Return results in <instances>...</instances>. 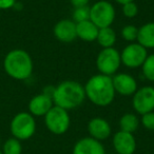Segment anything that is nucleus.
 Wrapping results in <instances>:
<instances>
[{
	"label": "nucleus",
	"instance_id": "obj_16",
	"mask_svg": "<svg viewBox=\"0 0 154 154\" xmlns=\"http://www.w3.org/2000/svg\"><path fill=\"white\" fill-rule=\"evenodd\" d=\"M98 30L99 29L91 20H86V21L76 23L77 38L82 39V41H87V42H93L96 40Z\"/></svg>",
	"mask_w": 154,
	"mask_h": 154
},
{
	"label": "nucleus",
	"instance_id": "obj_10",
	"mask_svg": "<svg viewBox=\"0 0 154 154\" xmlns=\"http://www.w3.org/2000/svg\"><path fill=\"white\" fill-rule=\"evenodd\" d=\"M112 82L116 94L122 96H133L137 91V82L133 76L127 73H118L112 76Z\"/></svg>",
	"mask_w": 154,
	"mask_h": 154
},
{
	"label": "nucleus",
	"instance_id": "obj_20",
	"mask_svg": "<svg viewBox=\"0 0 154 154\" xmlns=\"http://www.w3.org/2000/svg\"><path fill=\"white\" fill-rule=\"evenodd\" d=\"M3 154H21L22 153V146L19 139L15 137H11L8 140H5L2 148Z\"/></svg>",
	"mask_w": 154,
	"mask_h": 154
},
{
	"label": "nucleus",
	"instance_id": "obj_21",
	"mask_svg": "<svg viewBox=\"0 0 154 154\" xmlns=\"http://www.w3.org/2000/svg\"><path fill=\"white\" fill-rule=\"evenodd\" d=\"M141 71L146 79L154 82V54L147 56L145 62L141 66Z\"/></svg>",
	"mask_w": 154,
	"mask_h": 154
},
{
	"label": "nucleus",
	"instance_id": "obj_25",
	"mask_svg": "<svg viewBox=\"0 0 154 154\" xmlns=\"http://www.w3.org/2000/svg\"><path fill=\"white\" fill-rule=\"evenodd\" d=\"M141 125L149 131H154V111L141 115Z\"/></svg>",
	"mask_w": 154,
	"mask_h": 154
},
{
	"label": "nucleus",
	"instance_id": "obj_9",
	"mask_svg": "<svg viewBox=\"0 0 154 154\" xmlns=\"http://www.w3.org/2000/svg\"><path fill=\"white\" fill-rule=\"evenodd\" d=\"M132 106L135 112L140 115L154 111V87L146 86L137 89L133 94Z\"/></svg>",
	"mask_w": 154,
	"mask_h": 154
},
{
	"label": "nucleus",
	"instance_id": "obj_15",
	"mask_svg": "<svg viewBox=\"0 0 154 154\" xmlns=\"http://www.w3.org/2000/svg\"><path fill=\"white\" fill-rule=\"evenodd\" d=\"M73 154H106L105 147L92 137H84L75 143Z\"/></svg>",
	"mask_w": 154,
	"mask_h": 154
},
{
	"label": "nucleus",
	"instance_id": "obj_24",
	"mask_svg": "<svg viewBox=\"0 0 154 154\" xmlns=\"http://www.w3.org/2000/svg\"><path fill=\"white\" fill-rule=\"evenodd\" d=\"M122 14L125 15V17L130 18V19L136 17V15L138 14V7L135 3V1L122 5Z\"/></svg>",
	"mask_w": 154,
	"mask_h": 154
},
{
	"label": "nucleus",
	"instance_id": "obj_6",
	"mask_svg": "<svg viewBox=\"0 0 154 154\" xmlns=\"http://www.w3.org/2000/svg\"><path fill=\"white\" fill-rule=\"evenodd\" d=\"M45 124L48 130L53 134H64L71 125L69 111L54 105L53 108L45 115Z\"/></svg>",
	"mask_w": 154,
	"mask_h": 154
},
{
	"label": "nucleus",
	"instance_id": "obj_7",
	"mask_svg": "<svg viewBox=\"0 0 154 154\" xmlns=\"http://www.w3.org/2000/svg\"><path fill=\"white\" fill-rule=\"evenodd\" d=\"M122 66L120 53L115 48L103 49L96 57V66L99 74L114 76Z\"/></svg>",
	"mask_w": 154,
	"mask_h": 154
},
{
	"label": "nucleus",
	"instance_id": "obj_19",
	"mask_svg": "<svg viewBox=\"0 0 154 154\" xmlns=\"http://www.w3.org/2000/svg\"><path fill=\"white\" fill-rule=\"evenodd\" d=\"M139 119L135 114L126 113L120 117L119 119V128L120 131L128 133H134L138 129Z\"/></svg>",
	"mask_w": 154,
	"mask_h": 154
},
{
	"label": "nucleus",
	"instance_id": "obj_23",
	"mask_svg": "<svg viewBox=\"0 0 154 154\" xmlns=\"http://www.w3.org/2000/svg\"><path fill=\"white\" fill-rule=\"evenodd\" d=\"M86 20H90V7L89 5L74 9V12H73V21L75 23L86 21Z\"/></svg>",
	"mask_w": 154,
	"mask_h": 154
},
{
	"label": "nucleus",
	"instance_id": "obj_8",
	"mask_svg": "<svg viewBox=\"0 0 154 154\" xmlns=\"http://www.w3.org/2000/svg\"><path fill=\"white\" fill-rule=\"evenodd\" d=\"M148 56L147 49L138 42H131L120 53L122 63L129 69H137L143 66Z\"/></svg>",
	"mask_w": 154,
	"mask_h": 154
},
{
	"label": "nucleus",
	"instance_id": "obj_26",
	"mask_svg": "<svg viewBox=\"0 0 154 154\" xmlns=\"http://www.w3.org/2000/svg\"><path fill=\"white\" fill-rule=\"evenodd\" d=\"M16 5V0H0V10H10Z\"/></svg>",
	"mask_w": 154,
	"mask_h": 154
},
{
	"label": "nucleus",
	"instance_id": "obj_18",
	"mask_svg": "<svg viewBox=\"0 0 154 154\" xmlns=\"http://www.w3.org/2000/svg\"><path fill=\"white\" fill-rule=\"evenodd\" d=\"M96 41L103 49L108 48H114V45L116 42V33L111 26L103 28L98 30Z\"/></svg>",
	"mask_w": 154,
	"mask_h": 154
},
{
	"label": "nucleus",
	"instance_id": "obj_28",
	"mask_svg": "<svg viewBox=\"0 0 154 154\" xmlns=\"http://www.w3.org/2000/svg\"><path fill=\"white\" fill-rule=\"evenodd\" d=\"M116 2L119 3V5H125V3H128V2H132V1H135V0H115Z\"/></svg>",
	"mask_w": 154,
	"mask_h": 154
},
{
	"label": "nucleus",
	"instance_id": "obj_27",
	"mask_svg": "<svg viewBox=\"0 0 154 154\" xmlns=\"http://www.w3.org/2000/svg\"><path fill=\"white\" fill-rule=\"evenodd\" d=\"M89 1H90V0H70L71 5L74 7V9L87 7V5H89Z\"/></svg>",
	"mask_w": 154,
	"mask_h": 154
},
{
	"label": "nucleus",
	"instance_id": "obj_4",
	"mask_svg": "<svg viewBox=\"0 0 154 154\" xmlns=\"http://www.w3.org/2000/svg\"><path fill=\"white\" fill-rule=\"evenodd\" d=\"M13 137L19 140H26L35 134L36 122L34 116L29 112H20L13 117L10 125Z\"/></svg>",
	"mask_w": 154,
	"mask_h": 154
},
{
	"label": "nucleus",
	"instance_id": "obj_2",
	"mask_svg": "<svg viewBox=\"0 0 154 154\" xmlns=\"http://www.w3.org/2000/svg\"><path fill=\"white\" fill-rule=\"evenodd\" d=\"M52 99L55 106L70 111L82 105L86 99L84 86L75 80H64L54 88Z\"/></svg>",
	"mask_w": 154,
	"mask_h": 154
},
{
	"label": "nucleus",
	"instance_id": "obj_13",
	"mask_svg": "<svg viewBox=\"0 0 154 154\" xmlns=\"http://www.w3.org/2000/svg\"><path fill=\"white\" fill-rule=\"evenodd\" d=\"M88 131L90 137L99 141L109 138L112 132L110 124L101 117L92 118L88 124Z\"/></svg>",
	"mask_w": 154,
	"mask_h": 154
},
{
	"label": "nucleus",
	"instance_id": "obj_1",
	"mask_svg": "<svg viewBox=\"0 0 154 154\" xmlns=\"http://www.w3.org/2000/svg\"><path fill=\"white\" fill-rule=\"evenodd\" d=\"M84 89L86 98L98 107H107L111 105L116 95L112 77L103 74L90 77L84 86Z\"/></svg>",
	"mask_w": 154,
	"mask_h": 154
},
{
	"label": "nucleus",
	"instance_id": "obj_22",
	"mask_svg": "<svg viewBox=\"0 0 154 154\" xmlns=\"http://www.w3.org/2000/svg\"><path fill=\"white\" fill-rule=\"evenodd\" d=\"M137 36H138V28L135 26L128 24L122 29V37L130 43L137 41Z\"/></svg>",
	"mask_w": 154,
	"mask_h": 154
},
{
	"label": "nucleus",
	"instance_id": "obj_5",
	"mask_svg": "<svg viewBox=\"0 0 154 154\" xmlns=\"http://www.w3.org/2000/svg\"><path fill=\"white\" fill-rule=\"evenodd\" d=\"M115 16L116 12L113 5L107 0H99L90 7V20L98 29L111 26Z\"/></svg>",
	"mask_w": 154,
	"mask_h": 154
},
{
	"label": "nucleus",
	"instance_id": "obj_29",
	"mask_svg": "<svg viewBox=\"0 0 154 154\" xmlns=\"http://www.w3.org/2000/svg\"><path fill=\"white\" fill-rule=\"evenodd\" d=\"M0 154H3V153H2V151H1V150H0Z\"/></svg>",
	"mask_w": 154,
	"mask_h": 154
},
{
	"label": "nucleus",
	"instance_id": "obj_17",
	"mask_svg": "<svg viewBox=\"0 0 154 154\" xmlns=\"http://www.w3.org/2000/svg\"><path fill=\"white\" fill-rule=\"evenodd\" d=\"M137 42L146 49H154V22H147L138 29Z\"/></svg>",
	"mask_w": 154,
	"mask_h": 154
},
{
	"label": "nucleus",
	"instance_id": "obj_12",
	"mask_svg": "<svg viewBox=\"0 0 154 154\" xmlns=\"http://www.w3.org/2000/svg\"><path fill=\"white\" fill-rule=\"evenodd\" d=\"M113 147L118 154H133L136 150V140L132 133L118 131L113 136Z\"/></svg>",
	"mask_w": 154,
	"mask_h": 154
},
{
	"label": "nucleus",
	"instance_id": "obj_14",
	"mask_svg": "<svg viewBox=\"0 0 154 154\" xmlns=\"http://www.w3.org/2000/svg\"><path fill=\"white\" fill-rule=\"evenodd\" d=\"M53 106L54 103L51 96L45 93L35 95L29 103V113L33 116H45Z\"/></svg>",
	"mask_w": 154,
	"mask_h": 154
},
{
	"label": "nucleus",
	"instance_id": "obj_3",
	"mask_svg": "<svg viewBox=\"0 0 154 154\" xmlns=\"http://www.w3.org/2000/svg\"><path fill=\"white\" fill-rule=\"evenodd\" d=\"M5 73L16 80H26L30 78L34 69L31 55L22 49H14L5 55L3 60Z\"/></svg>",
	"mask_w": 154,
	"mask_h": 154
},
{
	"label": "nucleus",
	"instance_id": "obj_11",
	"mask_svg": "<svg viewBox=\"0 0 154 154\" xmlns=\"http://www.w3.org/2000/svg\"><path fill=\"white\" fill-rule=\"evenodd\" d=\"M54 36L57 40L63 43L73 42L77 38L76 35V23L71 19L59 20L54 26Z\"/></svg>",
	"mask_w": 154,
	"mask_h": 154
}]
</instances>
